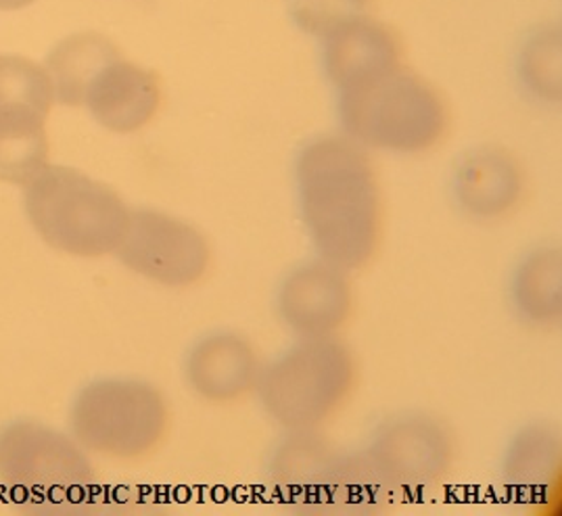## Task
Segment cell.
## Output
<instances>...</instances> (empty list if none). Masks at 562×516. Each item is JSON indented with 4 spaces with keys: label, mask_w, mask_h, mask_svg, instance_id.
Wrapping results in <instances>:
<instances>
[{
    "label": "cell",
    "mask_w": 562,
    "mask_h": 516,
    "mask_svg": "<svg viewBox=\"0 0 562 516\" xmlns=\"http://www.w3.org/2000/svg\"><path fill=\"white\" fill-rule=\"evenodd\" d=\"M323 71L339 92L379 80L404 65V44L397 32L362 15L330 30L321 38Z\"/></svg>",
    "instance_id": "13"
},
{
    "label": "cell",
    "mask_w": 562,
    "mask_h": 516,
    "mask_svg": "<svg viewBox=\"0 0 562 516\" xmlns=\"http://www.w3.org/2000/svg\"><path fill=\"white\" fill-rule=\"evenodd\" d=\"M117 261L132 274L166 289H191L207 279L214 249L207 235L180 215L134 207Z\"/></svg>",
    "instance_id": "9"
},
{
    "label": "cell",
    "mask_w": 562,
    "mask_h": 516,
    "mask_svg": "<svg viewBox=\"0 0 562 516\" xmlns=\"http://www.w3.org/2000/svg\"><path fill=\"white\" fill-rule=\"evenodd\" d=\"M517 82L525 94L541 105H559L562 99L561 30L540 25L529 32L515 59Z\"/></svg>",
    "instance_id": "19"
},
{
    "label": "cell",
    "mask_w": 562,
    "mask_h": 516,
    "mask_svg": "<svg viewBox=\"0 0 562 516\" xmlns=\"http://www.w3.org/2000/svg\"><path fill=\"white\" fill-rule=\"evenodd\" d=\"M36 0H0V11H20Z\"/></svg>",
    "instance_id": "22"
},
{
    "label": "cell",
    "mask_w": 562,
    "mask_h": 516,
    "mask_svg": "<svg viewBox=\"0 0 562 516\" xmlns=\"http://www.w3.org/2000/svg\"><path fill=\"white\" fill-rule=\"evenodd\" d=\"M370 0H291V18L295 25L316 38L330 30L368 15Z\"/></svg>",
    "instance_id": "21"
},
{
    "label": "cell",
    "mask_w": 562,
    "mask_h": 516,
    "mask_svg": "<svg viewBox=\"0 0 562 516\" xmlns=\"http://www.w3.org/2000/svg\"><path fill=\"white\" fill-rule=\"evenodd\" d=\"M527 193V173L519 157L499 145H479L462 153L450 176L456 210L479 224H494L515 214Z\"/></svg>",
    "instance_id": "12"
},
{
    "label": "cell",
    "mask_w": 562,
    "mask_h": 516,
    "mask_svg": "<svg viewBox=\"0 0 562 516\" xmlns=\"http://www.w3.org/2000/svg\"><path fill=\"white\" fill-rule=\"evenodd\" d=\"M120 57V48L108 36L97 32L71 34L55 44L44 61L55 103L66 108L85 105V97L94 76Z\"/></svg>",
    "instance_id": "17"
},
{
    "label": "cell",
    "mask_w": 562,
    "mask_h": 516,
    "mask_svg": "<svg viewBox=\"0 0 562 516\" xmlns=\"http://www.w3.org/2000/svg\"><path fill=\"white\" fill-rule=\"evenodd\" d=\"M53 85L43 65L22 55H0V109L32 108L50 113Z\"/></svg>",
    "instance_id": "20"
},
{
    "label": "cell",
    "mask_w": 562,
    "mask_h": 516,
    "mask_svg": "<svg viewBox=\"0 0 562 516\" xmlns=\"http://www.w3.org/2000/svg\"><path fill=\"white\" fill-rule=\"evenodd\" d=\"M46 117L38 109H0V182L25 187L48 166Z\"/></svg>",
    "instance_id": "18"
},
{
    "label": "cell",
    "mask_w": 562,
    "mask_h": 516,
    "mask_svg": "<svg viewBox=\"0 0 562 516\" xmlns=\"http://www.w3.org/2000/svg\"><path fill=\"white\" fill-rule=\"evenodd\" d=\"M0 485L22 504L55 506L87 494L94 469L69 433L15 418L0 425Z\"/></svg>",
    "instance_id": "8"
},
{
    "label": "cell",
    "mask_w": 562,
    "mask_h": 516,
    "mask_svg": "<svg viewBox=\"0 0 562 516\" xmlns=\"http://www.w3.org/2000/svg\"><path fill=\"white\" fill-rule=\"evenodd\" d=\"M161 101L164 90L157 74L120 57L94 76L85 108L99 126L115 134H132L151 124Z\"/></svg>",
    "instance_id": "15"
},
{
    "label": "cell",
    "mask_w": 562,
    "mask_h": 516,
    "mask_svg": "<svg viewBox=\"0 0 562 516\" xmlns=\"http://www.w3.org/2000/svg\"><path fill=\"white\" fill-rule=\"evenodd\" d=\"M69 435L90 453L134 462L157 452L172 429L168 395L140 377H101L74 395Z\"/></svg>",
    "instance_id": "6"
},
{
    "label": "cell",
    "mask_w": 562,
    "mask_h": 516,
    "mask_svg": "<svg viewBox=\"0 0 562 516\" xmlns=\"http://www.w3.org/2000/svg\"><path fill=\"white\" fill-rule=\"evenodd\" d=\"M497 471L504 492L515 502L543 504L561 483V427L543 418L522 423L506 439Z\"/></svg>",
    "instance_id": "14"
},
{
    "label": "cell",
    "mask_w": 562,
    "mask_h": 516,
    "mask_svg": "<svg viewBox=\"0 0 562 516\" xmlns=\"http://www.w3.org/2000/svg\"><path fill=\"white\" fill-rule=\"evenodd\" d=\"M274 312L295 339L339 337L356 312L351 272L316 256L303 259L279 280Z\"/></svg>",
    "instance_id": "10"
},
{
    "label": "cell",
    "mask_w": 562,
    "mask_h": 516,
    "mask_svg": "<svg viewBox=\"0 0 562 516\" xmlns=\"http://www.w3.org/2000/svg\"><path fill=\"white\" fill-rule=\"evenodd\" d=\"M341 134L367 152L423 155L446 138L450 108L441 90L400 67L387 76L337 94Z\"/></svg>",
    "instance_id": "3"
},
{
    "label": "cell",
    "mask_w": 562,
    "mask_h": 516,
    "mask_svg": "<svg viewBox=\"0 0 562 516\" xmlns=\"http://www.w3.org/2000/svg\"><path fill=\"white\" fill-rule=\"evenodd\" d=\"M295 199L316 258L351 274L376 258L385 207L370 152L346 134L305 141L293 164Z\"/></svg>",
    "instance_id": "1"
},
{
    "label": "cell",
    "mask_w": 562,
    "mask_h": 516,
    "mask_svg": "<svg viewBox=\"0 0 562 516\" xmlns=\"http://www.w3.org/2000/svg\"><path fill=\"white\" fill-rule=\"evenodd\" d=\"M513 316L529 330L552 333L562 324V251L557 243H538L520 254L506 280Z\"/></svg>",
    "instance_id": "16"
},
{
    "label": "cell",
    "mask_w": 562,
    "mask_h": 516,
    "mask_svg": "<svg viewBox=\"0 0 562 516\" xmlns=\"http://www.w3.org/2000/svg\"><path fill=\"white\" fill-rule=\"evenodd\" d=\"M263 362L260 347L249 335L214 328L187 347L182 381L199 402L233 406L256 393Z\"/></svg>",
    "instance_id": "11"
},
{
    "label": "cell",
    "mask_w": 562,
    "mask_h": 516,
    "mask_svg": "<svg viewBox=\"0 0 562 516\" xmlns=\"http://www.w3.org/2000/svg\"><path fill=\"white\" fill-rule=\"evenodd\" d=\"M360 383L353 347L339 337L295 339L261 368L256 400L281 430H325Z\"/></svg>",
    "instance_id": "2"
},
{
    "label": "cell",
    "mask_w": 562,
    "mask_h": 516,
    "mask_svg": "<svg viewBox=\"0 0 562 516\" xmlns=\"http://www.w3.org/2000/svg\"><path fill=\"white\" fill-rule=\"evenodd\" d=\"M131 210L109 184L67 166H46L23 187V212L48 247L71 258L113 256Z\"/></svg>",
    "instance_id": "4"
},
{
    "label": "cell",
    "mask_w": 562,
    "mask_h": 516,
    "mask_svg": "<svg viewBox=\"0 0 562 516\" xmlns=\"http://www.w3.org/2000/svg\"><path fill=\"white\" fill-rule=\"evenodd\" d=\"M263 471L282 504L307 513H362L387 500L360 450L337 446L325 430H282Z\"/></svg>",
    "instance_id": "5"
},
{
    "label": "cell",
    "mask_w": 562,
    "mask_h": 516,
    "mask_svg": "<svg viewBox=\"0 0 562 516\" xmlns=\"http://www.w3.org/2000/svg\"><path fill=\"white\" fill-rule=\"evenodd\" d=\"M368 473L391 497L427 494L452 474L458 460L456 430L437 412H391L368 433L360 448Z\"/></svg>",
    "instance_id": "7"
}]
</instances>
